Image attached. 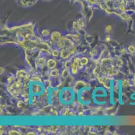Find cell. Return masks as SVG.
<instances>
[{"mask_svg": "<svg viewBox=\"0 0 135 135\" xmlns=\"http://www.w3.org/2000/svg\"><path fill=\"white\" fill-rule=\"evenodd\" d=\"M26 95L28 97L30 103H34L36 98L43 94L45 91V85L40 80H32L27 84Z\"/></svg>", "mask_w": 135, "mask_h": 135, "instance_id": "cell-1", "label": "cell"}, {"mask_svg": "<svg viewBox=\"0 0 135 135\" xmlns=\"http://www.w3.org/2000/svg\"><path fill=\"white\" fill-rule=\"evenodd\" d=\"M108 93L103 87H97L92 93V99L97 105H104L106 103Z\"/></svg>", "mask_w": 135, "mask_h": 135, "instance_id": "cell-2", "label": "cell"}, {"mask_svg": "<svg viewBox=\"0 0 135 135\" xmlns=\"http://www.w3.org/2000/svg\"><path fill=\"white\" fill-rule=\"evenodd\" d=\"M59 97V101L62 104L70 105L74 101L75 93L74 91L71 88L65 87L60 91Z\"/></svg>", "mask_w": 135, "mask_h": 135, "instance_id": "cell-3", "label": "cell"}, {"mask_svg": "<svg viewBox=\"0 0 135 135\" xmlns=\"http://www.w3.org/2000/svg\"><path fill=\"white\" fill-rule=\"evenodd\" d=\"M47 66L50 69H53L56 66V62L53 59H49L47 62Z\"/></svg>", "mask_w": 135, "mask_h": 135, "instance_id": "cell-4", "label": "cell"}, {"mask_svg": "<svg viewBox=\"0 0 135 135\" xmlns=\"http://www.w3.org/2000/svg\"><path fill=\"white\" fill-rule=\"evenodd\" d=\"M87 62H88V59H87L86 58H85V57H84V58H82L80 61V63L82 65L87 64Z\"/></svg>", "mask_w": 135, "mask_h": 135, "instance_id": "cell-5", "label": "cell"}, {"mask_svg": "<svg viewBox=\"0 0 135 135\" xmlns=\"http://www.w3.org/2000/svg\"><path fill=\"white\" fill-rule=\"evenodd\" d=\"M128 50L131 53H134V52H135V47L133 45H130L129 47H128Z\"/></svg>", "mask_w": 135, "mask_h": 135, "instance_id": "cell-6", "label": "cell"}, {"mask_svg": "<svg viewBox=\"0 0 135 135\" xmlns=\"http://www.w3.org/2000/svg\"><path fill=\"white\" fill-rule=\"evenodd\" d=\"M42 35L43 36H48L49 35V31L48 30H44L42 32Z\"/></svg>", "mask_w": 135, "mask_h": 135, "instance_id": "cell-7", "label": "cell"}, {"mask_svg": "<svg viewBox=\"0 0 135 135\" xmlns=\"http://www.w3.org/2000/svg\"><path fill=\"white\" fill-rule=\"evenodd\" d=\"M105 30H106V32H111V30H112V27H111L110 25H108V26L106 27Z\"/></svg>", "mask_w": 135, "mask_h": 135, "instance_id": "cell-8", "label": "cell"}, {"mask_svg": "<svg viewBox=\"0 0 135 135\" xmlns=\"http://www.w3.org/2000/svg\"><path fill=\"white\" fill-rule=\"evenodd\" d=\"M9 135H18L19 133L17 131H16V130H11L9 132Z\"/></svg>", "mask_w": 135, "mask_h": 135, "instance_id": "cell-9", "label": "cell"}]
</instances>
